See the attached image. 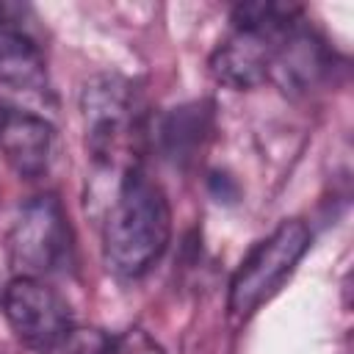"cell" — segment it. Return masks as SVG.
<instances>
[{
    "label": "cell",
    "instance_id": "6da1fadb",
    "mask_svg": "<svg viewBox=\"0 0 354 354\" xmlns=\"http://www.w3.org/2000/svg\"><path fill=\"white\" fill-rule=\"evenodd\" d=\"M171 207L166 191L138 166L122 171L102 216V257L111 274L138 279L166 252Z\"/></svg>",
    "mask_w": 354,
    "mask_h": 354
},
{
    "label": "cell",
    "instance_id": "7a4b0ae2",
    "mask_svg": "<svg viewBox=\"0 0 354 354\" xmlns=\"http://www.w3.org/2000/svg\"><path fill=\"white\" fill-rule=\"evenodd\" d=\"M80 111L86 122L88 155L100 166L130 169V147L138 138V97L119 75H97L83 86Z\"/></svg>",
    "mask_w": 354,
    "mask_h": 354
},
{
    "label": "cell",
    "instance_id": "3957f363",
    "mask_svg": "<svg viewBox=\"0 0 354 354\" xmlns=\"http://www.w3.org/2000/svg\"><path fill=\"white\" fill-rule=\"evenodd\" d=\"M310 241L313 235L304 221L285 218L260 243H254L230 279V315L249 318L263 301H268L293 274L310 249Z\"/></svg>",
    "mask_w": 354,
    "mask_h": 354
},
{
    "label": "cell",
    "instance_id": "277c9868",
    "mask_svg": "<svg viewBox=\"0 0 354 354\" xmlns=\"http://www.w3.org/2000/svg\"><path fill=\"white\" fill-rule=\"evenodd\" d=\"M8 249L22 277L44 279L72 260V227L55 194H41L22 205L8 235Z\"/></svg>",
    "mask_w": 354,
    "mask_h": 354
},
{
    "label": "cell",
    "instance_id": "5b68a950",
    "mask_svg": "<svg viewBox=\"0 0 354 354\" xmlns=\"http://www.w3.org/2000/svg\"><path fill=\"white\" fill-rule=\"evenodd\" d=\"M0 310L11 332L41 354H50L75 332L69 301L39 277L17 274L0 293Z\"/></svg>",
    "mask_w": 354,
    "mask_h": 354
},
{
    "label": "cell",
    "instance_id": "8992f818",
    "mask_svg": "<svg viewBox=\"0 0 354 354\" xmlns=\"http://www.w3.org/2000/svg\"><path fill=\"white\" fill-rule=\"evenodd\" d=\"M19 14V6L0 3V83L17 91L41 94L50 86L44 53Z\"/></svg>",
    "mask_w": 354,
    "mask_h": 354
},
{
    "label": "cell",
    "instance_id": "52a82bcc",
    "mask_svg": "<svg viewBox=\"0 0 354 354\" xmlns=\"http://www.w3.org/2000/svg\"><path fill=\"white\" fill-rule=\"evenodd\" d=\"M55 130L47 119L25 111H3L0 152L19 177H39L50 169Z\"/></svg>",
    "mask_w": 354,
    "mask_h": 354
},
{
    "label": "cell",
    "instance_id": "ba28073f",
    "mask_svg": "<svg viewBox=\"0 0 354 354\" xmlns=\"http://www.w3.org/2000/svg\"><path fill=\"white\" fill-rule=\"evenodd\" d=\"M205 122H207V111L202 105L174 108V113L163 122L160 136H163V144H166V149L174 160L188 158V152L196 149V144L202 138V130H205Z\"/></svg>",
    "mask_w": 354,
    "mask_h": 354
},
{
    "label": "cell",
    "instance_id": "9c48e42d",
    "mask_svg": "<svg viewBox=\"0 0 354 354\" xmlns=\"http://www.w3.org/2000/svg\"><path fill=\"white\" fill-rule=\"evenodd\" d=\"M105 354H163V348L141 329H127L124 335L108 337Z\"/></svg>",
    "mask_w": 354,
    "mask_h": 354
},
{
    "label": "cell",
    "instance_id": "30bf717a",
    "mask_svg": "<svg viewBox=\"0 0 354 354\" xmlns=\"http://www.w3.org/2000/svg\"><path fill=\"white\" fill-rule=\"evenodd\" d=\"M0 124H3V108H0Z\"/></svg>",
    "mask_w": 354,
    "mask_h": 354
}]
</instances>
